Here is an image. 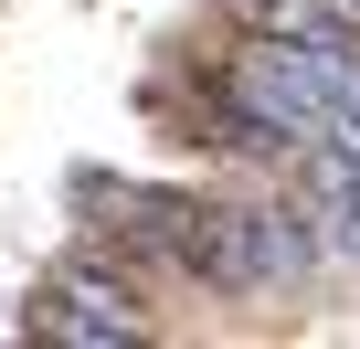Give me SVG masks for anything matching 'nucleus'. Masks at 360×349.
<instances>
[{
  "label": "nucleus",
  "instance_id": "1",
  "mask_svg": "<svg viewBox=\"0 0 360 349\" xmlns=\"http://www.w3.org/2000/svg\"><path fill=\"white\" fill-rule=\"evenodd\" d=\"M180 254H191L212 307H265V296H297V286L328 275L307 202L297 191H244V180L180 191Z\"/></svg>",
  "mask_w": 360,
  "mask_h": 349
},
{
  "label": "nucleus",
  "instance_id": "4",
  "mask_svg": "<svg viewBox=\"0 0 360 349\" xmlns=\"http://www.w3.org/2000/svg\"><path fill=\"white\" fill-rule=\"evenodd\" d=\"M339 11H349V22H360V0H339Z\"/></svg>",
  "mask_w": 360,
  "mask_h": 349
},
{
  "label": "nucleus",
  "instance_id": "3",
  "mask_svg": "<svg viewBox=\"0 0 360 349\" xmlns=\"http://www.w3.org/2000/svg\"><path fill=\"white\" fill-rule=\"evenodd\" d=\"M297 202L318 223V254L328 265H360V159H307L297 169Z\"/></svg>",
  "mask_w": 360,
  "mask_h": 349
},
{
  "label": "nucleus",
  "instance_id": "2",
  "mask_svg": "<svg viewBox=\"0 0 360 349\" xmlns=\"http://www.w3.org/2000/svg\"><path fill=\"white\" fill-rule=\"evenodd\" d=\"M22 328H32V338H53V349H148V338H159V296H148L117 254L64 244V254L43 265V286H32Z\"/></svg>",
  "mask_w": 360,
  "mask_h": 349
}]
</instances>
